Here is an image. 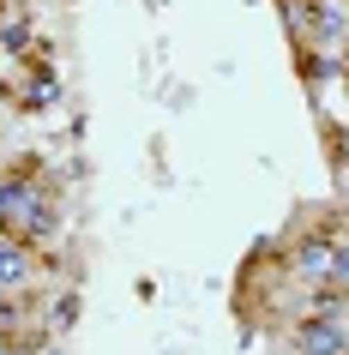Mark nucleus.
<instances>
[{
    "instance_id": "obj_1",
    "label": "nucleus",
    "mask_w": 349,
    "mask_h": 355,
    "mask_svg": "<svg viewBox=\"0 0 349 355\" xmlns=\"http://www.w3.org/2000/svg\"><path fill=\"white\" fill-rule=\"evenodd\" d=\"M337 229H307V235H295L289 247V277L307 283V289H319V283H331V265H337Z\"/></svg>"
},
{
    "instance_id": "obj_2",
    "label": "nucleus",
    "mask_w": 349,
    "mask_h": 355,
    "mask_svg": "<svg viewBox=\"0 0 349 355\" xmlns=\"http://www.w3.org/2000/svg\"><path fill=\"white\" fill-rule=\"evenodd\" d=\"M289 355H349V325L343 319H295Z\"/></svg>"
},
{
    "instance_id": "obj_3",
    "label": "nucleus",
    "mask_w": 349,
    "mask_h": 355,
    "mask_svg": "<svg viewBox=\"0 0 349 355\" xmlns=\"http://www.w3.org/2000/svg\"><path fill=\"white\" fill-rule=\"evenodd\" d=\"M37 265H42V253L19 247L12 235H0V289H6V295H19L24 283L37 277Z\"/></svg>"
},
{
    "instance_id": "obj_4",
    "label": "nucleus",
    "mask_w": 349,
    "mask_h": 355,
    "mask_svg": "<svg viewBox=\"0 0 349 355\" xmlns=\"http://www.w3.org/2000/svg\"><path fill=\"white\" fill-rule=\"evenodd\" d=\"M301 319H349V295L331 289V283H319V289L301 301Z\"/></svg>"
},
{
    "instance_id": "obj_5",
    "label": "nucleus",
    "mask_w": 349,
    "mask_h": 355,
    "mask_svg": "<svg viewBox=\"0 0 349 355\" xmlns=\"http://www.w3.org/2000/svg\"><path fill=\"white\" fill-rule=\"evenodd\" d=\"M19 96H24V109H55V103H60V78L49 73V67H37V73L24 78Z\"/></svg>"
},
{
    "instance_id": "obj_6",
    "label": "nucleus",
    "mask_w": 349,
    "mask_h": 355,
    "mask_svg": "<svg viewBox=\"0 0 349 355\" xmlns=\"http://www.w3.org/2000/svg\"><path fill=\"white\" fill-rule=\"evenodd\" d=\"M73 319H78V289H60V295H55V307L42 313V337L73 331Z\"/></svg>"
},
{
    "instance_id": "obj_7",
    "label": "nucleus",
    "mask_w": 349,
    "mask_h": 355,
    "mask_svg": "<svg viewBox=\"0 0 349 355\" xmlns=\"http://www.w3.org/2000/svg\"><path fill=\"white\" fill-rule=\"evenodd\" d=\"M0 49L6 55H31V19L24 12H0Z\"/></svg>"
},
{
    "instance_id": "obj_8",
    "label": "nucleus",
    "mask_w": 349,
    "mask_h": 355,
    "mask_svg": "<svg viewBox=\"0 0 349 355\" xmlns=\"http://www.w3.org/2000/svg\"><path fill=\"white\" fill-rule=\"evenodd\" d=\"M331 289H343V295H349V235L337 241V265H331Z\"/></svg>"
},
{
    "instance_id": "obj_9",
    "label": "nucleus",
    "mask_w": 349,
    "mask_h": 355,
    "mask_svg": "<svg viewBox=\"0 0 349 355\" xmlns=\"http://www.w3.org/2000/svg\"><path fill=\"white\" fill-rule=\"evenodd\" d=\"M0 355H37V349H31V337H19V331H0Z\"/></svg>"
}]
</instances>
